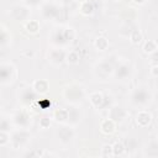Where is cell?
Masks as SVG:
<instances>
[{
	"label": "cell",
	"mask_w": 158,
	"mask_h": 158,
	"mask_svg": "<svg viewBox=\"0 0 158 158\" xmlns=\"http://www.w3.org/2000/svg\"><path fill=\"white\" fill-rule=\"evenodd\" d=\"M17 77V70L16 67L12 63L4 62L0 65V81L1 85H9L14 83V80Z\"/></svg>",
	"instance_id": "3957f363"
},
{
	"label": "cell",
	"mask_w": 158,
	"mask_h": 158,
	"mask_svg": "<svg viewBox=\"0 0 158 158\" xmlns=\"http://www.w3.org/2000/svg\"><path fill=\"white\" fill-rule=\"evenodd\" d=\"M63 36H64L67 43H70V42H73V41L75 40V37H77V32H75V30H74L73 27L67 26V27L63 28Z\"/></svg>",
	"instance_id": "f1b7e54d"
},
{
	"label": "cell",
	"mask_w": 158,
	"mask_h": 158,
	"mask_svg": "<svg viewBox=\"0 0 158 158\" xmlns=\"http://www.w3.org/2000/svg\"><path fill=\"white\" fill-rule=\"evenodd\" d=\"M112 1H115V2H120L121 0H112Z\"/></svg>",
	"instance_id": "ab89813d"
},
{
	"label": "cell",
	"mask_w": 158,
	"mask_h": 158,
	"mask_svg": "<svg viewBox=\"0 0 158 158\" xmlns=\"http://www.w3.org/2000/svg\"><path fill=\"white\" fill-rule=\"evenodd\" d=\"M94 10H95V6H94V4H93L91 0H83L80 2L79 11H80V14L83 16H86V17L91 16L94 14Z\"/></svg>",
	"instance_id": "ffe728a7"
},
{
	"label": "cell",
	"mask_w": 158,
	"mask_h": 158,
	"mask_svg": "<svg viewBox=\"0 0 158 158\" xmlns=\"http://www.w3.org/2000/svg\"><path fill=\"white\" fill-rule=\"evenodd\" d=\"M123 144H125V147H126V151H128V152H133V151L138 147V142H137V139L133 138V137H127V138L125 139Z\"/></svg>",
	"instance_id": "4dcf8cb0"
},
{
	"label": "cell",
	"mask_w": 158,
	"mask_h": 158,
	"mask_svg": "<svg viewBox=\"0 0 158 158\" xmlns=\"http://www.w3.org/2000/svg\"><path fill=\"white\" fill-rule=\"evenodd\" d=\"M151 63L152 64H158V49L151 54Z\"/></svg>",
	"instance_id": "74e56055"
},
{
	"label": "cell",
	"mask_w": 158,
	"mask_h": 158,
	"mask_svg": "<svg viewBox=\"0 0 158 158\" xmlns=\"http://www.w3.org/2000/svg\"><path fill=\"white\" fill-rule=\"evenodd\" d=\"M25 1V5L27 6H38L40 4H42L43 0H23Z\"/></svg>",
	"instance_id": "8d00e7d4"
},
{
	"label": "cell",
	"mask_w": 158,
	"mask_h": 158,
	"mask_svg": "<svg viewBox=\"0 0 158 158\" xmlns=\"http://www.w3.org/2000/svg\"><path fill=\"white\" fill-rule=\"evenodd\" d=\"M137 5H143V4H146V0H133Z\"/></svg>",
	"instance_id": "f35d334b"
},
{
	"label": "cell",
	"mask_w": 158,
	"mask_h": 158,
	"mask_svg": "<svg viewBox=\"0 0 158 158\" xmlns=\"http://www.w3.org/2000/svg\"><path fill=\"white\" fill-rule=\"evenodd\" d=\"M67 53L60 48H53L48 53V60L54 65H60L65 62Z\"/></svg>",
	"instance_id": "7c38bea8"
},
{
	"label": "cell",
	"mask_w": 158,
	"mask_h": 158,
	"mask_svg": "<svg viewBox=\"0 0 158 158\" xmlns=\"http://www.w3.org/2000/svg\"><path fill=\"white\" fill-rule=\"evenodd\" d=\"M52 43L56 44V46H59V47L68 44L64 36H63V28H59V30H57L52 33Z\"/></svg>",
	"instance_id": "603a6c76"
},
{
	"label": "cell",
	"mask_w": 158,
	"mask_h": 158,
	"mask_svg": "<svg viewBox=\"0 0 158 158\" xmlns=\"http://www.w3.org/2000/svg\"><path fill=\"white\" fill-rule=\"evenodd\" d=\"M100 156L104 157V158H111V157H114V148H112V144H110V143L104 144V146L101 147Z\"/></svg>",
	"instance_id": "1f68e13d"
},
{
	"label": "cell",
	"mask_w": 158,
	"mask_h": 158,
	"mask_svg": "<svg viewBox=\"0 0 158 158\" xmlns=\"http://www.w3.org/2000/svg\"><path fill=\"white\" fill-rule=\"evenodd\" d=\"M37 95L38 94L32 89V86L31 88H23L19 91V101L25 106H30L37 100L36 99Z\"/></svg>",
	"instance_id": "9c48e42d"
},
{
	"label": "cell",
	"mask_w": 158,
	"mask_h": 158,
	"mask_svg": "<svg viewBox=\"0 0 158 158\" xmlns=\"http://www.w3.org/2000/svg\"><path fill=\"white\" fill-rule=\"evenodd\" d=\"M80 120H81V111L75 105L70 106L68 109V125L74 127L80 122Z\"/></svg>",
	"instance_id": "9a60e30c"
},
{
	"label": "cell",
	"mask_w": 158,
	"mask_h": 158,
	"mask_svg": "<svg viewBox=\"0 0 158 158\" xmlns=\"http://www.w3.org/2000/svg\"><path fill=\"white\" fill-rule=\"evenodd\" d=\"M74 135H75V132L73 130V126H70V125H64V126L59 127V130L57 132V137L62 144L69 143L74 138Z\"/></svg>",
	"instance_id": "30bf717a"
},
{
	"label": "cell",
	"mask_w": 158,
	"mask_h": 158,
	"mask_svg": "<svg viewBox=\"0 0 158 158\" xmlns=\"http://www.w3.org/2000/svg\"><path fill=\"white\" fill-rule=\"evenodd\" d=\"M9 143H11V136L7 131L0 130V147H5Z\"/></svg>",
	"instance_id": "d6a6232c"
},
{
	"label": "cell",
	"mask_w": 158,
	"mask_h": 158,
	"mask_svg": "<svg viewBox=\"0 0 158 158\" xmlns=\"http://www.w3.org/2000/svg\"><path fill=\"white\" fill-rule=\"evenodd\" d=\"M128 40H130V42H131L133 46H138V44L142 42V40H143V35H142L141 30H139V28H133V30H131V32H130V35H128Z\"/></svg>",
	"instance_id": "d4e9b609"
},
{
	"label": "cell",
	"mask_w": 158,
	"mask_h": 158,
	"mask_svg": "<svg viewBox=\"0 0 158 158\" xmlns=\"http://www.w3.org/2000/svg\"><path fill=\"white\" fill-rule=\"evenodd\" d=\"M62 95H63L64 100L67 102H69L70 105H78L84 99L85 93H84V89L80 85H78L75 83H72V84L63 88Z\"/></svg>",
	"instance_id": "7a4b0ae2"
},
{
	"label": "cell",
	"mask_w": 158,
	"mask_h": 158,
	"mask_svg": "<svg viewBox=\"0 0 158 158\" xmlns=\"http://www.w3.org/2000/svg\"><path fill=\"white\" fill-rule=\"evenodd\" d=\"M65 62H67L68 64H70V65H77V64H79V62H80V54H79L77 51L72 49V51H69V52L67 53Z\"/></svg>",
	"instance_id": "83f0119b"
},
{
	"label": "cell",
	"mask_w": 158,
	"mask_h": 158,
	"mask_svg": "<svg viewBox=\"0 0 158 158\" xmlns=\"http://www.w3.org/2000/svg\"><path fill=\"white\" fill-rule=\"evenodd\" d=\"M30 138H31V133L28 132L27 128H19L11 136V144L15 149L20 148V147L25 146L30 141Z\"/></svg>",
	"instance_id": "277c9868"
},
{
	"label": "cell",
	"mask_w": 158,
	"mask_h": 158,
	"mask_svg": "<svg viewBox=\"0 0 158 158\" xmlns=\"http://www.w3.org/2000/svg\"><path fill=\"white\" fill-rule=\"evenodd\" d=\"M149 74L153 78H158V64H152V67L149 69Z\"/></svg>",
	"instance_id": "d590c367"
},
{
	"label": "cell",
	"mask_w": 158,
	"mask_h": 158,
	"mask_svg": "<svg viewBox=\"0 0 158 158\" xmlns=\"http://www.w3.org/2000/svg\"><path fill=\"white\" fill-rule=\"evenodd\" d=\"M107 117L114 120L116 123H121V122H123L128 117V111L126 109H123L122 106L115 104V105H111L109 107Z\"/></svg>",
	"instance_id": "8992f818"
},
{
	"label": "cell",
	"mask_w": 158,
	"mask_h": 158,
	"mask_svg": "<svg viewBox=\"0 0 158 158\" xmlns=\"http://www.w3.org/2000/svg\"><path fill=\"white\" fill-rule=\"evenodd\" d=\"M59 6L54 2H44L41 6V15L46 20H54L59 16Z\"/></svg>",
	"instance_id": "52a82bcc"
},
{
	"label": "cell",
	"mask_w": 158,
	"mask_h": 158,
	"mask_svg": "<svg viewBox=\"0 0 158 158\" xmlns=\"http://www.w3.org/2000/svg\"><path fill=\"white\" fill-rule=\"evenodd\" d=\"M25 30L30 35H37L41 30L40 22L37 20H27L26 23H25Z\"/></svg>",
	"instance_id": "7402d4cb"
},
{
	"label": "cell",
	"mask_w": 158,
	"mask_h": 158,
	"mask_svg": "<svg viewBox=\"0 0 158 158\" xmlns=\"http://www.w3.org/2000/svg\"><path fill=\"white\" fill-rule=\"evenodd\" d=\"M12 36L10 33V31L6 28L5 25L1 26V37H0V43H1V48H5L6 46H9L11 43Z\"/></svg>",
	"instance_id": "cb8c5ba5"
},
{
	"label": "cell",
	"mask_w": 158,
	"mask_h": 158,
	"mask_svg": "<svg viewBox=\"0 0 158 158\" xmlns=\"http://www.w3.org/2000/svg\"><path fill=\"white\" fill-rule=\"evenodd\" d=\"M144 156L148 157H158V142L156 139H152L147 147L144 148Z\"/></svg>",
	"instance_id": "4316f807"
},
{
	"label": "cell",
	"mask_w": 158,
	"mask_h": 158,
	"mask_svg": "<svg viewBox=\"0 0 158 158\" xmlns=\"http://www.w3.org/2000/svg\"><path fill=\"white\" fill-rule=\"evenodd\" d=\"M152 99H153L152 93L143 86H138L133 89L130 95V102L133 106H138V107H144L149 105L152 102Z\"/></svg>",
	"instance_id": "6da1fadb"
},
{
	"label": "cell",
	"mask_w": 158,
	"mask_h": 158,
	"mask_svg": "<svg viewBox=\"0 0 158 158\" xmlns=\"http://www.w3.org/2000/svg\"><path fill=\"white\" fill-rule=\"evenodd\" d=\"M96 69L99 70V73L104 74V77H107V75H111L114 73L115 65H114V63L109 58H102L100 60V63L98 64V68Z\"/></svg>",
	"instance_id": "5bb4252c"
},
{
	"label": "cell",
	"mask_w": 158,
	"mask_h": 158,
	"mask_svg": "<svg viewBox=\"0 0 158 158\" xmlns=\"http://www.w3.org/2000/svg\"><path fill=\"white\" fill-rule=\"evenodd\" d=\"M131 73H132V67L127 62L118 64L117 67H115V70H114V75L118 80H123V79L128 78L131 75Z\"/></svg>",
	"instance_id": "4fadbf2b"
},
{
	"label": "cell",
	"mask_w": 158,
	"mask_h": 158,
	"mask_svg": "<svg viewBox=\"0 0 158 158\" xmlns=\"http://www.w3.org/2000/svg\"><path fill=\"white\" fill-rule=\"evenodd\" d=\"M112 148H114V157H121V156H123L126 153V147H125L123 142L116 141L112 144Z\"/></svg>",
	"instance_id": "f546056e"
},
{
	"label": "cell",
	"mask_w": 158,
	"mask_h": 158,
	"mask_svg": "<svg viewBox=\"0 0 158 158\" xmlns=\"http://www.w3.org/2000/svg\"><path fill=\"white\" fill-rule=\"evenodd\" d=\"M32 89L38 95H44L49 91V83L46 79H35L32 81Z\"/></svg>",
	"instance_id": "2e32d148"
},
{
	"label": "cell",
	"mask_w": 158,
	"mask_h": 158,
	"mask_svg": "<svg viewBox=\"0 0 158 158\" xmlns=\"http://www.w3.org/2000/svg\"><path fill=\"white\" fill-rule=\"evenodd\" d=\"M0 128L2 131H7V128H10V120L2 117L1 118V122H0Z\"/></svg>",
	"instance_id": "e575fe53"
},
{
	"label": "cell",
	"mask_w": 158,
	"mask_h": 158,
	"mask_svg": "<svg viewBox=\"0 0 158 158\" xmlns=\"http://www.w3.org/2000/svg\"><path fill=\"white\" fill-rule=\"evenodd\" d=\"M31 9L27 5H16L10 10V16L15 21H25L30 17Z\"/></svg>",
	"instance_id": "ba28073f"
},
{
	"label": "cell",
	"mask_w": 158,
	"mask_h": 158,
	"mask_svg": "<svg viewBox=\"0 0 158 158\" xmlns=\"http://www.w3.org/2000/svg\"><path fill=\"white\" fill-rule=\"evenodd\" d=\"M52 125V118L48 117V116H42L38 121V127L41 130H48Z\"/></svg>",
	"instance_id": "836d02e7"
},
{
	"label": "cell",
	"mask_w": 158,
	"mask_h": 158,
	"mask_svg": "<svg viewBox=\"0 0 158 158\" xmlns=\"http://www.w3.org/2000/svg\"><path fill=\"white\" fill-rule=\"evenodd\" d=\"M152 114L148 111V110H141L136 114L135 116V122L138 127L141 128H144V127H148L151 123H152Z\"/></svg>",
	"instance_id": "8fae6325"
},
{
	"label": "cell",
	"mask_w": 158,
	"mask_h": 158,
	"mask_svg": "<svg viewBox=\"0 0 158 158\" xmlns=\"http://www.w3.org/2000/svg\"><path fill=\"white\" fill-rule=\"evenodd\" d=\"M11 120H12L14 126L19 128H27L31 125V115L26 110H17L12 115Z\"/></svg>",
	"instance_id": "5b68a950"
},
{
	"label": "cell",
	"mask_w": 158,
	"mask_h": 158,
	"mask_svg": "<svg viewBox=\"0 0 158 158\" xmlns=\"http://www.w3.org/2000/svg\"><path fill=\"white\" fill-rule=\"evenodd\" d=\"M116 122L111 118H104L101 122H100V131L101 133L104 135H112L115 131H116Z\"/></svg>",
	"instance_id": "d6986e66"
},
{
	"label": "cell",
	"mask_w": 158,
	"mask_h": 158,
	"mask_svg": "<svg viewBox=\"0 0 158 158\" xmlns=\"http://www.w3.org/2000/svg\"><path fill=\"white\" fill-rule=\"evenodd\" d=\"M105 95L101 91H93L89 94V102L94 109H101L104 105Z\"/></svg>",
	"instance_id": "e0dca14e"
},
{
	"label": "cell",
	"mask_w": 158,
	"mask_h": 158,
	"mask_svg": "<svg viewBox=\"0 0 158 158\" xmlns=\"http://www.w3.org/2000/svg\"><path fill=\"white\" fill-rule=\"evenodd\" d=\"M52 118L58 122V123H68V109H63V107H57L53 110L52 114Z\"/></svg>",
	"instance_id": "ac0fdd59"
},
{
	"label": "cell",
	"mask_w": 158,
	"mask_h": 158,
	"mask_svg": "<svg viewBox=\"0 0 158 158\" xmlns=\"http://www.w3.org/2000/svg\"><path fill=\"white\" fill-rule=\"evenodd\" d=\"M94 47L98 52H105L109 48V40L105 36H98L94 41Z\"/></svg>",
	"instance_id": "44dd1931"
},
{
	"label": "cell",
	"mask_w": 158,
	"mask_h": 158,
	"mask_svg": "<svg viewBox=\"0 0 158 158\" xmlns=\"http://www.w3.org/2000/svg\"><path fill=\"white\" fill-rule=\"evenodd\" d=\"M158 49V43L154 40H147L142 46V52L144 54H152Z\"/></svg>",
	"instance_id": "484cf974"
}]
</instances>
